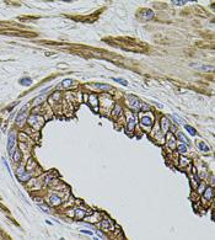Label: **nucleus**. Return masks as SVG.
I'll list each match as a JSON object with an SVG mask.
<instances>
[{"label": "nucleus", "instance_id": "dca6fc26", "mask_svg": "<svg viewBox=\"0 0 215 240\" xmlns=\"http://www.w3.org/2000/svg\"><path fill=\"white\" fill-rule=\"evenodd\" d=\"M184 128H186V131H187L189 134H192V136H195V134H197V131H195L193 127L188 126V125H186V126H184Z\"/></svg>", "mask_w": 215, "mask_h": 240}, {"label": "nucleus", "instance_id": "9b49d317", "mask_svg": "<svg viewBox=\"0 0 215 240\" xmlns=\"http://www.w3.org/2000/svg\"><path fill=\"white\" fill-rule=\"evenodd\" d=\"M213 194H214V192H213V188H206V190H205V193H204V197H205L208 201H211Z\"/></svg>", "mask_w": 215, "mask_h": 240}, {"label": "nucleus", "instance_id": "5701e85b", "mask_svg": "<svg viewBox=\"0 0 215 240\" xmlns=\"http://www.w3.org/2000/svg\"><path fill=\"white\" fill-rule=\"evenodd\" d=\"M178 151H180L181 154H184V153H187V147H186V145H183V144H181V145L178 147Z\"/></svg>", "mask_w": 215, "mask_h": 240}, {"label": "nucleus", "instance_id": "c85d7f7f", "mask_svg": "<svg viewBox=\"0 0 215 240\" xmlns=\"http://www.w3.org/2000/svg\"><path fill=\"white\" fill-rule=\"evenodd\" d=\"M141 110H143V111H145V110H149V106H146V105H143Z\"/></svg>", "mask_w": 215, "mask_h": 240}, {"label": "nucleus", "instance_id": "20e7f679", "mask_svg": "<svg viewBox=\"0 0 215 240\" xmlns=\"http://www.w3.org/2000/svg\"><path fill=\"white\" fill-rule=\"evenodd\" d=\"M17 177H19L20 181H27V180L31 177V174L25 171L23 166H20V168L17 169Z\"/></svg>", "mask_w": 215, "mask_h": 240}, {"label": "nucleus", "instance_id": "423d86ee", "mask_svg": "<svg viewBox=\"0 0 215 240\" xmlns=\"http://www.w3.org/2000/svg\"><path fill=\"white\" fill-rule=\"evenodd\" d=\"M49 201H50V203H52L53 206H58V205H60V203H62L60 197H58L57 194H52V196L49 197Z\"/></svg>", "mask_w": 215, "mask_h": 240}, {"label": "nucleus", "instance_id": "393cba45", "mask_svg": "<svg viewBox=\"0 0 215 240\" xmlns=\"http://www.w3.org/2000/svg\"><path fill=\"white\" fill-rule=\"evenodd\" d=\"M90 100H91V105H96V103H97L96 95H90Z\"/></svg>", "mask_w": 215, "mask_h": 240}, {"label": "nucleus", "instance_id": "7ed1b4c3", "mask_svg": "<svg viewBox=\"0 0 215 240\" xmlns=\"http://www.w3.org/2000/svg\"><path fill=\"white\" fill-rule=\"evenodd\" d=\"M15 143H16V133L14 131H11L9 133V137H8V147H6L10 155L14 153L12 150H14V147H15Z\"/></svg>", "mask_w": 215, "mask_h": 240}, {"label": "nucleus", "instance_id": "9d476101", "mask_svg": "<svg viewBox=\"0 0 215 240\" xmlns=\"http://www.w3.org/2000/svg\"><path fill=\"white\" fill-rule=\"evenodd\" d=\"M141 125L145 127H150L152 125V119H151L150 117H143V118H141Z\"/></svg>", "mask_w": 215, "mask_h": 240}, {"label": "nucleus", "instance_id": "a878e982", "mask_svg": "<svg viewBox=\"0 0 215 240\" xmlns=\"http://www.w3.org/2000/svg\"><path fill=\"white\" fill-rule=\"evenodd\" d=\"M38 208H41V209H42L44 213H49V212H50V211H49V208H47V207L43 206V205H39V206H38Z\"/></svg>", "mask_w": 215, "mask_h": 240}, {"label": "nucleus", "instance_id": "f3484780", "mask_svg": "<svg viewBox=\"0 0 215 240\" xmlns=\"http://www.w3.org/2000/svg\"><path fill=\"white\" fill-rule=\"evenodd\" d=\"M95 86L97 89H101V90H110L111 86L110 85H106V84H95Z\"/></svg>", "mask_w": 215, "mask_h": 240}, {"label": "nucleus", "instance_id": "39448f33", "mask_svg": "<svg viewBox=\"0 0 215 240\" xmlns=\"http://www.w3.org/2000/svg\"><path fill=\"white\" fill-rule=\"evenodd\" d=\"M128 102H129V106H130L132 108H134V110H139L140 101H139V99H138V97L129 95V96H128Z\"/></svg>", "mask_w": 215, "mask_h": 240}, {"label": "nucleus", "instance_id": "0eeeda50", "mask_svg": "<svg viewBox=\"0 0 215 240\" xmlns=\"http://www.w3.org/2000/svg\"><path fill=\"white\" fill-rule=\"evenodd\" d=\"M101 228L103 229V230H108V229H112V222H111L110 219H104V220H102Z\"/></svg>", "mask_w": 215, "mask_h": 240}, {"label": "nucleus", "instance_id": "f8f14e48", "mask_svg": "<svg viewBox=\"0 0 215 240\" xmlns=\"http://www.w3.org/2000/svg\"><path fill=\"white\" fill-rule=\"evenodd\" d=\"M20 84L23 85V86H30V85L32 84V79H30V78H22V79H20Z\"/></svg>", "mask_w": 215, "mask_h": 240}, {"label": "nucleus", "instance_id": "aec40b11", "mask_svg": "<svg viewBox=\"0 0 215 240\" xmlns=\"http://www.w3.org/2000/svg\"><path fill=\"white\" fill-rule=\"evenodd\" d=\"M177 138H178L181 142H183V143H187V144H188V142H189V140L186 138V136H184L183 133H177Z\"/></svg>", "mask_w": 215, "mask_h": 240}, {"label": "nucleus", "instance_id": "f03ea898", "mask_svg": "<svg viewBox=\"0 0 215 240\" xmlns=\"http://www.w3.org/2000/svg\"><path fill=\"white\" fill-rule=\"evenodd\" d=\"M27 110H28V106H27V105H25L20 110V112H19L17 117H16V123H17V125L22 126L23 122L26 121V118H27Z\"/></svg>", "mask_w": 215, "mask_h": 240}, {"label": "nucleus", "instance_id": "f257e3e1", "mask_svg": "<svg viewBox=\"0 0 215 240\" xmlns=\"http://www.w3.org/2000/svg\"><path fill=\"white\" fill-rule=\"evenodd\" d=\"M28 123L33 127V128H36V129H39V128L42 127V125H43V118L39 117V116H37V114H32V116H30V118H28Z\"/></svg>", "mask_w": 215, "mask_h": 240}, {"label": "nucleus", "instance_id": "6ab92c4d", "mask_svg": "<svg viewBox=\"0 0 215 240\" xmlns=\"http://www.w3.org/2000/svg\"><path fill=\"white\" fill-rule=\"evenodd\" d=\"M192 67H194V68L197 69H200V70H210L211 69V67H209V65H195V64H192Z\"/></svg>", "mask_w": 215, "mask_h": 240}, {"label": "nucleus", "instance_id": "a211bd4d", "mask_svg": "<svg viewBox=\"0 0 215 240\" xmlns=\"http://www.w3.org/2000/svg\"><path fill=\"white\" fill-rule=\"evenodd\" d=\"M121 113H122V107H121V106H116L113 110V117H117V116H119Z\"/></svg>", "mask_w": 215, "mask_h": 240}, {"label": "nucleus", "instance_id": "c756f323", "mask_svg": "<svg viewBox=\"0 0 215 240\" xmlns=\"http://www.w3.org/2000/svg\"><path fill=\"white\" fill-rule=\"evenodd\" d=\"M59 240H65V239H64V238H60V239H59Z\"/></svg>", "mask_w": 215, "mask_h": 240}, {"label": "nucleus", "instance_id": "bb28decb", "mask_svg": "<svg viewBox=\"0 0 215 240\" xmlns=\"http://www.w3.org/2000/svg\"><path fill=\"white\" fill-rule=\"evenodd\" d=\"M71 83H73V80L71 79H67L63 81V86H69V85H71Z\"/></svg>", "mask_w": 215, "mask_h": 240}, {"label": "nucleus", "instance_id": "1a4fd4ad", "mask_svg": "<svg viewBox=\"0 0 215 240\" xmlns=\"http://www.w3.org/2000/svg\"><path fill=\"white\" fill-rule=\"evenodd\" d=\"M161 127H162L164 133H166L167 129L170 128V121H169L167 118H162V119H161Z\"/></svg>", "mask_w": 215, "mask_h": 240}, {"label": "nucleus", "instance_id": "4468645a", "mask_svg": "<svg viewBox=\"0 0 215 240\" xmlns=\"http://www.w3.org/2000/svg\"><path fill=\"white\" fill-rule=\"evenodd\" d=\"M134 125H135V119H134V117H130L128 119V131H133Z\"/></svg>", "mask_w": 215, "mask_h": 240}, {"label": "nucleus", "instance_id": "b1692460", "mask_svg": "<svg viewBox=\"0 0 215 240\" xmlns=\"http://www.w3.org/2000/svg\"><path fill=\"white\" fill-rule=\"evenodd\" d=\"M172 4H175V5H183V4H187V1H186V0H178V1L173 0Z\"/></svg>", "mask_w": 215, "mask_h": 240}, {"label": "nucleus", "instance_id": "ddd939ff", "mask_svg": "<svg viewBox=\"0 0 215 240\" xmlns=\"http://www.w3.org/2000/svg\"><path fill=\"white\" fill-rule=\"evenodd\" d=\"M86 216V212L85 211H82V209H75V217L79 218V219H81V218H84Z\"/></svg>", "mask_w": 215, "mask_h": 240}, {"label": "nucleus", "instance_id": "4be33fe9", "mask_svg": "<svg viewBox=\"0 0 215 240\" xmlns=\"http://www.w3.org/2000/svg\"><path fill=\"white\" fill-rule=\"evenodd\" d=\"M20 158H21V154H20V150H15L14 151V160L15 161H20Z\"/></svg>", "mask_w": 215, "mask_h": 240}, {"label": "nucleus", "instance_id": "2eb2a0df", "mask_svg": "<svg viewBox=\"0 0 215 240\" xmlns=\"http://www.w3.org/2000/svg\"><path fill=\"white\" fill-rule=\"evenodd\" d=\"M198 148L200 149L202 151H205V153H206V151H209V147H208L204 142H199V143H198Z\"/></svg>", "mask_w": 215, "mask_h": 240}, {"label": "nucleus", "instance_id": "6e6552de", "mask_svg": "<svg viewBox=\"0 0 215 240\" xmlns=\"http://www.w3.org/2000/svg\"><path fill=\"white\" fill-rule=\"evenodd\" d=\"M152 17H154V12L151 10H144L141 14V19H144V20H150Z\"/></svg>", "mask_w": 215, "mask_h": 240}, {"label": "nucleus", "instance_id": "412c9836", "mask_svg": "<svg viewBox=\"0 0 215 240\" xmlns=\"http://www.w3.org/2000/svg\"><path fill=\"white\" fill-rule=\"evenodd\" d=\"M112 79L114 80V81H117V83H119V84H122L123 86H128V81L124 79H121V78H112Z\"/></svg>", "mask_w": 215, "mask_h": 240}, {"label": "nucleus", "instance_id": "cd10ccee", "mask_svg": "<svg viewBox=\"0 0 215 240\" xmlns=\"http://www.w3.org/2000/svg\"><path fill=\"white\" fill-rule=\"evenodd\" d=\"M82 234H87V235H92V231H90V230H85V229H82V230H80Z\"/></svg>", "mask_w": 215, "mask_h": 240}]
</instances>
